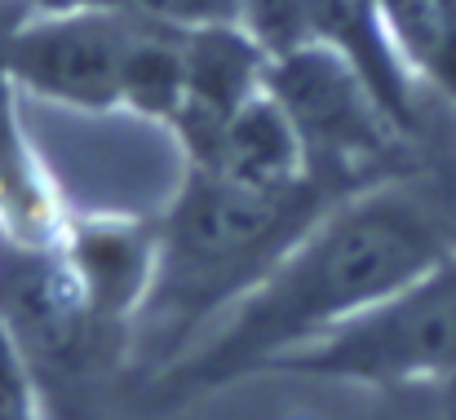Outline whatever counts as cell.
Listing matches in <instances>:
<instances>
[{
  "instance_id": "cell-7",
  "label": "cell",
  "mask_w": 456,
  "mask_h": 420,
  "mask_svg": "<svg viewBox=\"0 0 456 420\" xmlns=\"http://www.w3.org/2000/svg\"><path fill=\"white\" fill-rule=\"evenodd\" d=\"M58 248L89 310L134 336L155 279V217H67Z\"/></svg>"
},
{
  "instance_id": "cell-8",
  "label": "cell",
  "mask_w": 456,
  "mask_h": 420,
  "mask_svg": "<svg viewBox=\"0 0 456 420\" xmlns=\"http://www.w3.org/2000/svg\"><path fill=\"white\" fill-rule=\"evenodd\" d=\"M271 58L240 27H204L186 31V93L173 120L186 146V164L213 155L226 125L266 89Z\"/></svg>"
},
{
  "instance_id": "cell-2",
  "label": "cell",
  "mask_w": 456,
  "mask_h": 420,
  "mask_svg": "<svg viewBox=\"0 0 456 420\" xmlns=\"http://www.w3.org/2000/svg\"><path fill=\"white\" fill-rule=\"evenodd\" d=\"M332 204L337 195L319 182L293 190H248L222 173L186 164L177 195L155 217L159 253L134 327V394L186 359Z\"/></svg>"
},
{
  "instance_id": "cell-12",
  "label": "cell",
  "mask_w": 456,
  "mask_h": 420,
  "mask_svg": "<svg viewBox=\"0 0 456 420\" xmlns=\"http://www.w3.org/2000/svg\"><path fill=\"white\" fill-rule=\"evenodd\" d=\"M0 420H45L40 412V399L9 345V336L0 332Z\"/></svg>"
},
{
  "instance_id": "cell-1",
  "label": "cell",
  "mask_w": 456,
  "mask_h": 420,
  "mask_svg": "<svg viewBox=\"0 0 456 420\" xmlns=\"http://www.w3.org/2000/svg\"><path fill=\"white\" fill-rule=\"evenodd\" d=\"M456 253V208L399 173L337 199L186 359L134 394V420L173 416L248 376H275L314 341Z\"/></svg>"
},
{
  "instance_id": "cell-13",
  "label": "cell",
  "mask_w": 456,
  "mask_h": 420,
  "mask_svg": "<svg viewBox=\"0 0 456 420\" xmlns=\"http://www.w3.org/2000/svg\"><path fill=\"white\" fill-rule=\"evenodd\" d=\"M412 394L421 399L426 420H456V372L435 381V385H426V390H412Z\"/></svg>"
},
{
  "instance_id": "cell-4",
  "label": "cell",
  "mask_w": 456,
  "mask_h": 420,
  "mask_svg": "<svg viewBox=\"0 0 456 420\" xmlns=\"http://www.w3.org/2000/svg\"><path fill=\"white\" fill-rule=\"evenodd\" d=\"M456 372V253L354 314L275 376L310 385H354L412 394Z\"/></svg>"
},
{
  "instance_id": "cell-11",
  "label": "cell",
  "mask_w": 456,
  "mask_h": 420,
  "mask_svg": "<svg viewBox=\"0 0 456 420\" xmlns=\"http://www.w3.org/2000/svg\"><path fill=\"white\" fill-rule=\"evenodd\" d=\"M53 9H107L129 22L168 27V31H204V27H240L244 0H49Z\"/></svg>"
},
{
  "instance_id": "cell-6",
  "label": "cell",
  "mask_w": 456,
  "mask_h": 420,
  "mask_svg": "<svg viewBox=\"0 0 456 420\" xmlns=\"http://www.w3.org/2000/svg\"><path fill=\"white\" fill-rule=\"evenodd\" d=\"M125 40L129 22L120 13L53 9L49 18L9 27L0 36V71L49 102L111 111L120 107Z\"/></svg>"
},
{
  "instance_id": "cell-5",
  "label": "cell",
  "mask_w": 456,
  "mask_h": 420,
  "mask_svg": "<svg viewBox=\"0 0 456 420\" xmlns=\"http://www.w3.org/2000/svg\"><path fill=\"white\" fill-rule=\"evenodd\" d=\"M266 93L302 141L305 173L341 195L399 177V141L408 138L368 89V80L328 44H305L266 67Z\"/></svg>"
},
{
  "instance_id": "cell-3",
  "label": "cell",
  "mask_w": 456,
  "mask_h": 420,
  "mask_svg": "<svg viewBox=\"0 0 456 420\" xmlns=\"http://www.w3.org/2000/svg\"><path fill=\"white\" fill-rule=\"evenodd\" d=\"M0 332L45 420H134V336L89 310L58 239L0 235Z\"/></svg>"
},
{
  "instance_id": "cell-9",
  "label": "cell",
  "mask_w": 456,
  "mask_h": 420,
  "mask_svg": "<svg viewBox=\"0 0 456 420\" xmlns=\"http://www.w3.org/2000/svg\"><path fill=\"white\" fill-rule=\"evenodd\" d=\"M191 168L222 173L226 182H240L248 190H293V186L314 182L305 173L302 141L293 133L289 116L280 111V102L266 89L226 125L213 155L191 164Z\"/></svg>"
},
{
  "instance_id": "cell-10",
  "label": "cell",
  "mask_w": 456,
  "mask_h": 420,
  "mask_svg": "<svg viewBox=\"0 0 456 420\" xmlns=\"http://www.w3.org/2000/svg\"><path fill=\"white\" fill-rule=\"evenodd\" d=\"M182 93H186V31L129 22L125 71H120V107L173 125L177 111H182Z\"/></svg>"
}]
</instances>
